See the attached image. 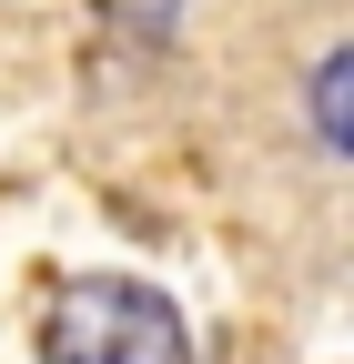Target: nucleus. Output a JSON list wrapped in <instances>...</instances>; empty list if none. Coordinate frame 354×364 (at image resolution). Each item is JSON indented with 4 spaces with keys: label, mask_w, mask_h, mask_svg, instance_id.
<instances>
[{
    "label": "nucleus",
    "mask_w": 354,
    "mask_h": 364,
    "mask_svg": "<svg viewBox=\"0 0 354 364\" xmlns=\"http://www.w3.org/2000/svg\"><path fill=\"white\" fill-rule=\"evenodd\" d=\"M41 364H193V324L132 273H81L41 324Z\"/></svg>",
    "instance_id": "f257e3e1"
},
{
    "label": "nucleus",
    "mask_w": 354,
    "mask_h": 364,
    "mask_svg": "<svg viewBox=\"0 0 354 364\" xmlns=\"http://www.w3.org/2000/svg\"><path fill=\"white\" fill-rule=\"evenodd\" d=\"M344 91H354V61L334 51V61L314 71V132H324V152H344V142H354V122H344Z\"/></svg>",
    "instance_id": "f03ea898"
}]
</instances>
